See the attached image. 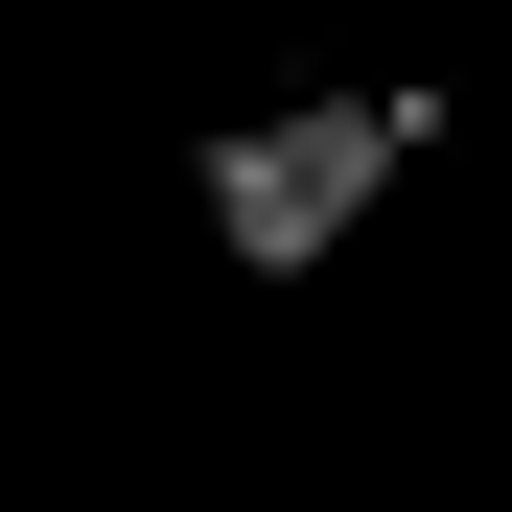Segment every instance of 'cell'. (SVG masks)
Here are the masks:
<instances>
[{"label": "cell", "mask_w": 512, "mask_h": 512, "mask_svg": "<svg viewBox=\"0 0 512 512\" xmlns=\"http://www.w3.org/2000/svg\"><path fill=\"white\" fill-rule=\"evenodd\" d=\"M419 140H443V94H280V117H210L187 210H210L233 280H326V256L419 187Z\"/></svg>", "instance_id": "1"}]
</instances>
